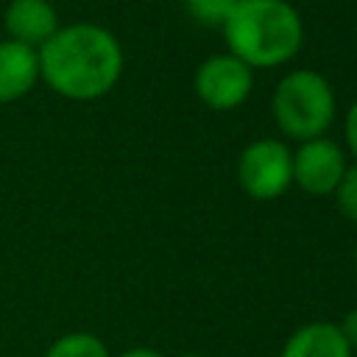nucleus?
I'll list each match as a JSON object with an SVG mask.
<instances>
[{
  "label": "nucleus",
  "mask_w": 357,
  "mask_h": 357,
  "mask_svg": "<svg viewBox=\"0 0 357 357\" xmlns=\"http://www.w3.org/2000/svg\"><path fill=\"white\" fill-rule=\"evenodd\" d=\"M237 181L245 195L273 201L293 184V151L282 139H254L237 162Z\"/></svg>",
  "instance_id": "nucleus-4"
},
{
  "label": "nucleus",
  "mask_w": 357,
  "mask_h": 357,
  "mask_svg": "<svg viewBox=\"0 0 357 357\" xmlns=\"http://www.w3.org/2000/svg\"><path fill=\"white\" fill-rule=\"evenodd\" d=\"M220 28L229 53L251 70L287 64L304 42L301 17L287 0H240Z\"/></svg>",
  "instance_id": "nucleus-2"
},
{
  "label": "nucleus",
  "mask_w": 357,
  "mask_h": 357,
  "mask_svg": "<svg viewBox=\"0 0 357 357\" xmlns=\"http://www.w3.org/2000/svg\"><path fill=\"white\" fill-rule=\"evenodd\" d=\"M346 337L340 335L337 324L312 321L298 326L282 346L279 357H351Z\"/></svg>",
  "instance_id": "nucleus-9"
},
{
  "label": "nucleus",
  "mask_w": 357,
  "mask_h": 357,
  "mask_svg": "<svg viewBox=\"0 0 357 357\" xmlns=\"http://www.w3.org/2000/svg\"><path fill=\"white\" fill-rule=\"evenodd\" d=\"M346 145L351 151V156L357 159V100L349 106V114H346Z\"/></svg>",
  "instance_id": "nucleus-14"
},
{
  "label": "nucleus",
  "mask_w": 357,
  "mask_h": 357,
  "mask_svg": "<svg viewBox=\"0 0 357 357\" xmlns=\"http://www.w3.org/2000/svg\"><path fill=\"white\" fill-rule=\"evenodd\" d=\"M117 357H165V354H159L156 349H148V346H134V349H128Z\"/></svg>",
  "instance_id": "nucleus-15"
},
{
  "label": "nucleus",
  "mask_w": 357,
  "mask_h": 357,
  "mask_svg": "<svg viewBox=\"0 0 357 357\" xmlns=\"http://www.w3.org/2000/svg\"><path fill=\"white\" fill-rule=\"evenodd\" d=\"M346 173V156L337 142L315 137L293 151V184L310 195H332Z\"/></svg>",
  "instance_id": "nucleus-6"
},
{
  "label": "nucleus",
  "mask_w": 357,
  "mask_h": 357,
  "mask_svg": "<svg viewBox=\"0 0 357 357\" xmlns=\"http://www.w3.org/2000/svg\"><path fill=\"white\" fill-rule=\"evenodd\" d=\"M195 95L215 112L243 106L254 89V70L231 53H215L195 70Z\"/></svg>",
  "instance_id": "nucleus-5"
},
{
  "label": "nucleus",
  "mask_w": 357,
  "mask_h": 357,
  "mask_svg": "<svg viewBox=\"0 0 357 357\" xmlns=\"http://www.w3.org/2000/svg\"><path fill=\"white\" fill-rule=\"evenodd\" d=\"M273 117L284 137L307 142L324 137L335 120V92L315 70L287 73L273 92Z\"/></svg>",
  "instance_id": "nucleus-3"
},
{
  "label": "nucleus",
  "mask_w": 357,
  "mask_h": 357,
  "mask_svg": "<svg viewBox=\"0 0 357 357\" xmlns=\"http://www.w3.org/2000/svg\"><path fill=\"white\" fill-rule=\"evenodd\" d=\"M3 28L8 33L6 39L39 50L61 25L50 0H11L3 11Z\"/></svg>",
  "instance_id": "nucleus-7"
},
{
  "label": "nucleus",
  "mask_w": 357,
  "mask_h": 357,
  "mask_svg": "<svg viewBox=\"0 0 357 357\" xmlns=\"http://www.w3.org/2000/svg\"><path fill=\"white\" fill-rule=\"evenodd\" d=\"M39 81V53L14 39H0V103L25 98Z\"/></svg>",
  "instance_id": "nucleus-8"
},
{
  "label": "nucleus",
  "mask_w": 357,
  "mask_h": 357,
  "mask_svg": "<svg viewBox=\"0 0 357 357\" xmlns=\"http://www.w3.org/2000/svg\"><path fill=\"white\" fill-rule=\"evenodd\" d=\"M181 357H201V354H181Z\"/></svg>",
  "instance_id": "nucleus-16"
},
{
  "label": "nucleus",
  "mask_w": 357,
  "mask_h": 357,
  "mask_svg": "<svg viewBox=\"0 0 357 357\" xmlns=\"http://www.w3.org/2000/svg\"><path fill=\"white\" fill-rule=\"evenodd\" d=\"M337 329H340V335L346 337L349 349L354 351V349H357V307H354V310H349V312L343 315V321L337 324Z\"/></svg>",
  "instance_id": "nucleus-13"
},
{
  "label": "nucleus",
  "mask_w": 357,
  "mask_h": 357,
  "mask_svg": "<svg viewBox=\"0 0 357 357\" xmlns=\"http://www.w3.org/2000/svg\"><path fill=\"white\" fill-rule=\"evenodd\" d=\"M240 0H184L190 17L201 25H223Z\"/></svg>",
  "instance_id": "nucleus-11"
},
{
  "label": "nucleus",
  "mask_w": 357,
  "mask_h": 357,
  "mask_svg": "<svg viewBox=\"0 0 357 357\" xmlns=\"http://www.w3.org/2000/svg\"><path fill=\"white\" fill-rule=\"evenodd\" d=\"M45 357H109L106 343L98 335L89 332H70L53 340L45 351Z\"/></svg>",
  "instance_id": "nucleus-10"
},
{
  "label": "nucleus",
  "mask_w": 357,
  "mask_h": 357,
  "mask_svg": "<svg viewBox=\"0 0 357 357\" xmlns=\"http://www.w3.org/2000/svg\"><path fill=\"white\" fill-rule=\"evenodd\" d=\"M332 195L337 198L340 212H343L349 220L357 223V162H354V165H346V173H343V178L337 181V187H335Z\"/></svg>",
  "instance_id": "nucleus-12"
},
{
  "label": "nucleus",
  "mask_w": 357,
  "mask_h": 357,
  "mask_svg": "<svg viewBox=\"0 0 357 357\" xmlns=\"http://www.w3.org/2000/svg\"><path fill=\"white\" fill-rule=\"evenodd\" d=\"M39 81L70 100L103 98L123 75L117 36L95 22L61 25L39 50Z\"/></svg>",
  "instance_id": "nucleus-1"
},
{
  "label": "nucleus",
  "mask_w": 357,
  "mask_h": 357,
  "mask_svg": "<svg viewBox=\"0 0 357 357\" xmlns=\"http://www.w3.org/2000/svg\"><path fill=\"white\" fill-rule=\"evenodd\" d=\"M354 268H357V248H354Z\"/></svg>",
  "instance_id": "nucleus-17"
}]
</instances>
